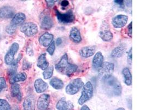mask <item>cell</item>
<instances>
[{"instance_id":"cell-23","label":"cell","mask_w":146,"mask_h":110,"mask_svg":"<svg viewBox=\"0 0 146 110\" xmlns=\"http://www.w3.org/2000/svg\"><path fill=\"white\" fill-rule=\"evenodd\" d=\"M11 93L12 97L16 98L17 100L19 101H21L22 99V95L20 91V85L18 84L15 83L12 84L11 88Z\"/></svg>"},{"instance_id":"cell-35","label":"cell","mask_w":146,"mask_h":110,"mask_svg":"<svg viewBox=\"0 0 146 110\" xmlns=\"http://www.w3.org/2000/svg\"><path fill=\"white\" fill-rule=\"evenodd\" d=\"M31 67V63L27 62V61L24 60L23 61V69H27L30 68Z\"/></svg>"},{"instance_id":"cell-32","label":"cell","mask_w":146,"mask_h":110,"mask_svg":"<svg viewBox=\"0 0 146 110\" xmlns=\"http://www.w3.org/2000/svg\"><path fill=\"white\" fill-rule=\"evenodd\" d=\"M7 87V82L6 79L4 77H0V93L2 90L6 88Z\"/></svg>"},{"instance_id":"cell-41","label":"cell","mask_w":146,"mask_h":110,"mask_svg":"<svg viewBox=\"0 0 146 110\" xmlns=\"http://www.w3.org/2000/svg\"><path fill=\"white\" fill-rule=\"evenodd\" d=\"M13 110H20L19 106L18 105H14L13 108Z\"/></svg>"},{"instance_id":"cell-1","label":"cell","mask_w":146,"mask_h":110,"mask_svg":"<svg viewBox=\"0 0 146 110\" xmlns=\"http://www.w3.org/2000/svg\"><path fill=\"white\" fill-rule=\"evenodd\" d=\"M101 85L102 89L108 96H119L121 94V85L117 78L114 76H108L101 78Z\"/></svg>"},{"instance_id":"cell-21","label":"cell","mask_w":146,"mask_h":110,"mask_svg":"<svg viewBox=\"0 0 146 110\" xmlns=\"http://www.w3.org/2000/svg\"><path fill=\"white\" fill-rule=\"evenodd\" d=\"M70 38L74 43H80L82 41V36L79 29L76 27L71 28L70 32Z\"/></svg>"},{"instance_id":"cell-38","label":"cell","mask_w":146,"mask_h":110,"mask_svg":"<svg viewBox=\"0 0 146 110\" xmlns=\"http://www.w3.org/2000/svg\"><path fill=\"white\" fill-rule=\"evenodd\" d=\"M114 2L116 4L119 5L120 6H122L124 5L125 1H121V0H115V1H114Z\"/></svg>"},{"instance_id":"cell-12","label":"cell","mask_w":146,"mask_h":110,"mask_svg":"<svg viewBox=\"0 0 146 110\" xmlns=\"http://www.w3.org/2000/svg\"><path fill=\"white\" fill-rule=\"evenodd\" d=\"M128 21V17L126 15L119 14L114 17L112 21L113 27L115 28H121L124 27Z\"/></svg>"},{"instance_id":"cell-39","label":"cell","mask_w":146,"mask_h":110,"mask_svg":"<svg viewBox=\"0 0 146 110\" xmlns=\"http://www.w3.org/2000/svg\"><path fill=\"white\" fill-rule=\"evenodd\" d=\"M55 43H56V44L57 46H59V45H60L62 44V39H61V38H58L56 39Z\"/></svg>"},{"instance_id":"cell-37","label":"cell","mask_w":146,"mask_h":110,"mask_svg":"<svg viewBox=\"0 0 146 110\" xmlns=\"http://www.w3.org/2000/svg\"><path fill=\"white\" fill-rule=\"evenodd\" d=\"M69 5V2L68 1H62L61 2V7H66Z\"/></svg>"},{"instance_id":"cell-9","label":"cell","mask_w":146,"mask_h":110,"mask_svg":"<svg viewBox=\"0 0 146 110\" xmlns=\"http://www.w3.org/2000/svg\"><path fill=\"white\" fill-rule=\"evenodd\" d=\"M19 48V45L17 42H14L10 47L5 56V62L7 65H11L14 61V56Z\"/></svg>"},{"instance_id":"cell-6","label":"cell","mask_w":146,"mask_h":110,"mask_svg":"<svg viewBox=\"0 0 146 110\" xmlns=\"http://www.w3.org/2000/svg\"><path fill=\"white\" fill-rule=\"evenodd\" d=\"M20 32L27 36L31 37L37 34L38 31L36 24L33 22H28L23 24L20 28Z\"/></svg>"},{"instance_id":"cell-17","label":"cell","mask_w":146,"mask_h":110,"mask_svg":"<svg viewBox=\"0 0 146 110\" xmlns=\"http://www.w3.org/2000/svg\"><path fill=\"white\" fill-rule=\"evenodd\" d=\"M95 46H88L81 48L80 50L79 54L83 58H88L94 55L96 51Z\"/></svg>"},{"instance_id":"cell-4","label":"cell","mask_w":146,"mask_h":110,"mask_svg":"<svg viewBox=\"0 0 146 110\" xmlns=\"http://www.w3.org/2000/svg\"><path fill=\"white\" fill-rule=\"evenodd\" d=\"M84 82L80 78H76L71 80L66 87V93L70 95L77 94L83 87Z\"/></svg>"},{"instance_id":"cell-31","label":"cell","mask_w":146,"mask_h":110,"mask_svg":"<svg viewBox=\"0 0 146 110\" xmlns=\"http://www.w3.org/2000/svg\"><path fill=\"white\" fill-rule=\"evenodd\" d=\"M55 50V42L53 41L51 44L46 49V51L50 56H53Z\"/></svg>"},{"instance_id":"cell-36","label":"cell","mask_w":146,"mask_h":110,"mask_svg":"<svg viewBox=\"0 0 146 110\" xmlns=\"http://www.w3.org/2000/svg\"><path fill=\"white\" fill-rule=\"evenodd\" d=\"M46 5H47V6L49 8H50V7H53L56 1H52V0H48V1H46Z\"/></svg>"},{"instance_id":"cell-34","label":"cell","mask_w":146,"mask_h":110,"mask_svg":"<svg viewBox=\"0 0 146 110\" xmlns=\"http://www.w3.org/2000/svg\"><path fill=\"white\" fill-rule=\"evenodd\" d=\"M127 34L129 36L130 38H132V34H133V21H131L130 23L127 26Z\"/></svg>"},{"instance_id":"cell-8","label":"cell","mask_w":146,"mask_h":110,"mask_svg":"<svg viewBox=\"0 0 146 110\" xmlns=\"http://www.w3.org/2000/svg\"><path fill=\"white\" fill-rule=\"evenodd\" d=\"M114 69V65L113 63L109 62H105L103 63L102 66L99 69V76L101 78L112 76Z\"/></svg>"},{"instance_id":"cell-44","label":"cell","mask_w":146,"mask_h":110,"mask_svg":"<svg viewBox=\"0 0 146 110\" xmlns=\"http://www.w3.org/2000/svg\"><path fill=\"white\" fill-rule=\"evenodd\" d=\"M0 38H1V36H0Z\"/></svg>"},{"instance_id":"cell-2","label":"cell","mask_w":146,"mask_h":110,"mask_svg":"<svg viewBox=\"0 0 146 110\" xmlns=\"http://www.w3.org/2000/svg\"><path fill=\"white\" fill-rule=\"evenodd\" d=\"M78 67L74 64L68 62V55L65 54L63 55L60 61L55 65L56 70L61 74L71 76L77 70Z\"/></svg>"},{"instance_id":"cell-10","label":"cell","mask_w":146,"mask_h":110,"mask_svg":"<svg viewBox=\"0 0 146 110\" xmlns=\"http://www.w3.org/2000/svg\"><path fill=\"white\" fill-rule=\"evenodd\" d=\"M53 19L49 14L46 12L41 15L40 26L42 29L49 30L53 27Z\"/></svg>"},{"instance_id":"cell-42","label":"cell","mask_w":146,"mask_h":110,"mask_svg":"<svg viewBox=\"0 0 146 110\" xmlns=\"http://www.w3.org/2000/svg\"><path fill=\"white\" fill-rule=\"evenodd\" d=\"M116 110H125L124 108L123 107H119V108H118L117 109H116Z\"/></svg>"},{"instance_id":"cell-33","label":"cell","mask_w":146,"mask_h":110,"mask_svg":"<svg viewBox=\"0 0 146 110\" xmlns=\"http://www.w3.org/2000/svg\"><path fill=\"white\" fill-rule=\"evenodd\" d=\"M133 48H131L130 50L129 51L127 56V63L130 65L132 64V62H133Z\"/></svg>"},{"instance_id":"cell-30","label":"cell","mask_w":146,"mask_h":110,"mask_svg":"<svg viewBox=\"0 0 146 110\" xmlns=\"http://www.w3.org/2000/svg\"><path fill=\"white\" fill-rule=\"evenodd\" d=\"M16 30H17V27L14 26L11 24L8 25L6 28V32H7V34L9 35L14 34L15 33Z\"/></svg>"},{"instance_id":"cell-25","label":"cell","mask_w":146,"mask_h":110,"mask_svg":"<svg viewBox=\"0 0 146 110\" xmlns=\"http://www.w3.org/2000/svg\"><path fill=\"white\" fill-rule=\"evenodd\" d=\"M27 74L25 72H20L11 76L9 79V82L11 84H13L19 82H24L27 79Z\"/></svg>"},{"instance_id":"cell-7","label":"cell","mask_w":146,"mask_h":110,"mask_svg":"<svg viewBox=\"0 0 146 110\" xmlns=\"http://www.w3.org/2000/svg\"><path fill=\"white\" fill-rule=\"evenodd\" d=\"M99 36L103 41L106 42L111 41L113 39V34L110 30L108 23L105 21H104L101 25Z\"/></svg>"},{"instance_id":"cell-18","label":"cell","mask_w":146,"mask_h":110,"mask_svg":"<svg viewBox=\"0 0 146 110\" xmlns=\"http://www.w3.org/2000/svg\"><path fill=\"white\" fill-rule=\"evenodd\" d=\"M104 57L100 51L98 52L93 58L92 62L93 68L95 70H99L104 63Z\"/></svg>"},{"instance_id":"cell-15","label":"cell","mask_w":146,"mask_h":110,"mask_svg":"<svg viewBox=\"0 0 146 110\" xmlns=\"http://www.w3.org/2000/svg\"><path fill=\"white\" fill-rule=\"evenodd\" d=\"M57 110H73V104L70 101H66L65 97H62L58 101L56 105Z\"/></svg>"},{"instance_id":"cell-11","label":"cell","mask_w":146,"mask_h":110,"mask_svg":"<svg viewBox=\"0 0 146 110\" xmlns=\"http://www.w3.org/2000/svg\"><path fill=\"white\" fill-rule=\"evenodd\" d=\"M50 101V96L48 94H43L39 97L37 107L38 110H46L48 109Z\"/></svg>"},{"instance_id":"cell-20","label":"cell","mask_w":146,"mask_h":110,"mask_svg":"<svg viewBox=\"0 0 146 110\" xmlns=\"http://www.w3.org/2000/svg\"><path fill=\"white\" fill-rule=\"evenodd\" d=\"M126 49V45L124 44H121L113 49L111 54V56L112 58L121 57L124 54Z\"/></svg>"},{"instance_id":"cell-3","label":"cell","mask_w":146,"mask_h":110,"mask_svg":"<svg viewBox=\"0 0 146 110\" xmlns=\"http://www.w3.org/2000/svg\"><path fill=\"white\" fill-rule=\"evenodd\" d=\"M93 95V87L92 82H88L83 87L81 95L78 100V103L80 105H83L91 99Z\"/></svg>"},{"instance_id":"cell-16","label":"cell","mask_w":146,"mask_h":110,"mask_svg":"<svg viewBox=\"0 0 146 110\" xmlns=\"http://www.w3.org/2000/svg\"><path fill=\"white\" fill-rule=\"evenodd\" d=\"M54 35L48 32L42 35L39 38L40 45L43 47H48L53 42Z\"/></svg>"},{"instance_id":"cell-22","label":"cell","mask_w":146,"mask_h":110,"mask_svg":"<svg viewBox=\"0 0 146 110\" xmlns=\"http://www.w3.org/2000/svg\"><path fill=\"white\" fill-rule=\"evenodd\" d=\"M25 20H26L25 14L23 13L19 12L14 15L12 20L11 21V24L17 27V26L23 24Z\"/></svg>"},{"instance_id":"cell-24","label":"cell","mask_w":146,"mask_h":110,"mask_svg":"<svg viewBox=\"0 0 146 110\" xmlns=\"http://www.w3.org/2000/svg\"><path fill=\"white\" fill-rule=\"evenodd\" d=\"M37 66L42 70H46L49 67V62L47 61L46 54H42L40 55L37 60Z\"/></svg>"},{"instance_id":"cell-27","label":"cell","mask_w":146,"mask_h":110,"mask_svg":"<svg viewBox=\"0 0 146 110\" xmlns=\"http://www.w3.org/2000/svg\"><path fill=\"white\" fill-rule=\"evenodd\" d=\"M49 82L50 85L55 89H62L64 88V84L62 80H61L60 79L57 77L53 78Z\"/></svg>"},{"instance_id":"cell-14","label":"cell","mask_w":146,"mask_h":110,"mask_svg":"<svg viewBox=\"0 0 146 110\" xmlns=\"http://www.w3.org/2000/svg\"><path fill=\"white\" fill-rule=\"evenodd\" d=\"M15 15V9L11 6H3L0 8V18L10 19Z\"/></svg>"},{"instance_id":"cell-43","label":"cell","mask_w":146,"mask_h":110,"mask_svg":"<svg viewBox=\"0 0 146 110\" xmlns=\"http://www.w3.org/2000/svg\"><path fill=\"white\" fill-rule=\"evenodd\" d=\"M51 110V109H47V110Z\"/></svg>"},{"instance_id":"cell-26","label":"cell","mask_w":146,"mask_h":110,"mask_svg":"<svg viewBox=\"0 0 146 110\" xmlns=\"http://www.w3.org/2000/svg\"><path fill=\"white\" fill-rule=\"evenodd\" d=\"M122 74L124 78V82L127 86L132 84V75L129 68L125 67L122 70Z\"/></svg>"},{"instance_id":"cell-5","label":"cell","mask_w":146,"mask_h":110,"mask_svg":"<svg viewBox=\"0 0 146 110\" xmlns=\"http://www.w3.org/2000/svg\"><path fill=\"white\" fill-rule=\"evenodd\" d=\"M55 14L58 21L60 23L67 24L71 23L75 20V16L72 9L68 10L66 13H61L60 11L56 9Z\"/></svg>"},{"instance_id":"cell-28","label":"cell","mask_w":146,"mask_h":110,"mask_svg":"<svg viewBox=\"0 0 146 110\" xmlns=\"http://www.w3.org/2000/svg\"><path fill=\"white\" fill-rule=\"evenodd\" d=\"M54 67L53 66H51L50 67H48L47 68L44 70L43 73V76L44 77V79H49L51 78L53 74Z\"/></svg>"},{"instance_id":"cell-19","label":"cell","mask_w":146,"mask_h":110,"mask_svg":"<svg viewBox=\"0 0 146 110\" xmlns=\"http://www.w3.org/2000/svg\"><path fill=\"white\" fill-rule=\"evenodd\" d=\"M34 86L36 91L38 94L46 91L48 88V84L40 78L37 79L35 80Z\"/></svg>"},{"instance_id":"cell-40","label":"cell","mask_w":146,"mask_h":110,"mask_svg":"<svg viewBox=\"0 0 146 110\" xmlns=\"http://www.w3.org/2000/svg\"><path fill=\"white\" fill-rule=\"evenodd\" d=\"M80 110H90V109H89V107L86 105H83V106L81 107V109Z\"/></svg>"},{"instance_id":"cell-29","label":"cell","mask_w":146,"mask_h":110,"mask_svg":"<svg viewBox=\"0 0 146 110\" xmlns=\"http://www.w3.org/2000/svg\"><path fill=\"white\" fill-rule=\"evenodd\" d=\"M0 110H11V107L7 100L0 99Z\"/></svg>"},{"instance_id":"cell-13","label":"cell","mask_w":146,"mask_h":110,"mask_svg":"<svg viewBox=\"0 0 146 110\" xmlns=\"http://www.w3.org/2000/svg\"><path fill=\"white\" fill-rule=\"evenodd\" d=\"M24 110H35L36 98L33 95H29L25 97L23 102Z\"/></svg>"}]
</instances>
